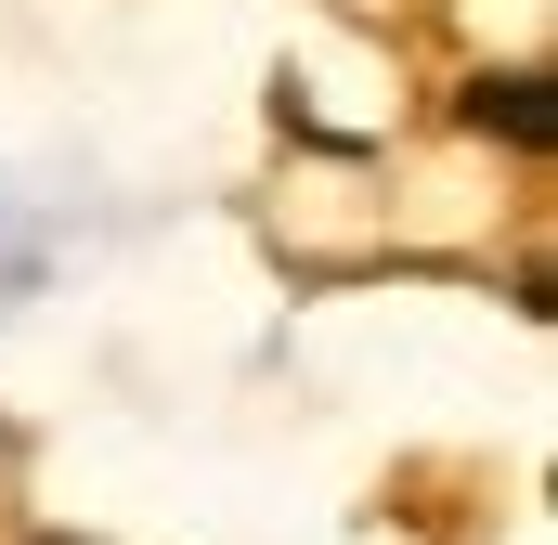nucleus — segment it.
Wrapping results in <instances>:
<instances>
[{
  "label": "nucleus",
  "instance_id": "1",
  "mask_svg": "<svg viewBox=\"0 0 558 545\" xmlns=\"http://www.w3.org/2000/svg\"><path fill=\"white\" fill-rule=\"evenodd\" d=\"M468 131L520 143V156H533V143H558V78H533V65H520V78H481V92H468Z\"/></svg>",
  "mask_w": 558,
  "mask_h": 545
},
{
  "label": "nucleus",
  "instance_id": "2",
  "mask_svg": "<svg viewBox=\"0 0 558 545\" xmlns=\"http://www.w3.org/2000/svg\"><path fill=\"white\" fill-rule=\"evenodd\" d=\"M39 545H78V533H39Z\"/></svg>",
  "mask_w": 558,
  "mask_h": 545
}]
</instances>
